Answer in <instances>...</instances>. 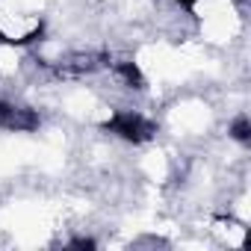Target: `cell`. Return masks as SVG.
<instances>
[{
  "mask_svg": "<svg viewBox=\"0 0 251 251\" xmlns=\"http://www.w3.org/2000/svg\"><path fill=\"white\" fill-rule=\"evenodd\" d=\"M98 242L92 239V236H74V239H68V248H95Z\"/></svg>",
  "mask_w": 251,
  "mask_h": 251,
  "instance_id": "obj_5",
  "label": "cell"
},
{
  "mask_svg": "<svg viewBox=\"0 0 251 251\" xmlns=\"http://www.w3.org/2000/svg\"><path fill=\"white\" fill-rule=\"evenodd\" d=\"M42 115L30 106L21 103H9V100H0V130H9V133H33L39 130Z\"/></svg>",
  "mask_w": 251,
  "mask_h": 251,
  "instance_id": "obj_2",
  "label": "cell"
},
{
  "mask_svg": "<svg viewBox=\"0 0 251 251\" xmlns=\"http://www.w3.org/2000/svg\"><path fill=\"white\" fill-rule=\"evenodd\" d=\"M227 133H230V139H233V142L248 145V142H251V118H248L245 112H242V115H236V118L230 121Z\"/></svg>",
  "mask_w": 251,
  "mask_h": 251,
  "instance_id": "obj_4",
  "label": "cell"
},
{
  "mask_svg": "<svg viewBox=\"0 0 251 251\" xmlns=\"http://www.w3.org/2000/svg\"><path fill=\"white\" fill-rule=\"evenodd\" d=\"M112 71L124 80V86H130V89H145V77H142V71H139L136 62L118 59V62H112Z\"/></svg>",
  "mask_w": 251,
  "mask_h": 251,
  "instance_id": "obj_3",
  "label": "cell"
},
{
  "mask_svg": "<svg viewBox=\"0 0 251 251\" xmlns=\"http://www.w3.org/2000/svg\"><path fill=\"white\" fill-rule=\"evenodd\" d=\"M175 3H180L183 9H189V12H192V9L198 6V0H175Z\"/></svg>",
  "mask_w": 251,
  "mask_h": 251,
  "instance_id": "obj_6",
  "label": "cell"
},
{
  "mask_svg": "<svg viewBox=\"0 0 251 251\" xmlns=\"http://www.w3.org/2000/svg\"><path fill=\"white\" fill-rule=\"evenodd\" d=\"M103 130L130 142V145H142V142H151L154 133H157V124L151 118H145L142 112H130V109H118L112 112L106 121H103Z\"/></svg>",
  "mask_w": 251,
  "mask_h": 251,
  "instance_id": "obj_1",
  "label": "cell"
},
{
  "mask_svg": "<svg viewBox=\"0 0 251 251\" xmlns=\"http://www.w3.org/2000/svg\"><path fill=\"white\" fill-rule=\"evenodd\" d=\"M0 45H15V39H9L3 30H0Z\"/></svg>",
  "mask_w": 251,
  "mask_h": 251,
  "instance_id": "obj_7",
  "label": "cell"
}]
</instances>
